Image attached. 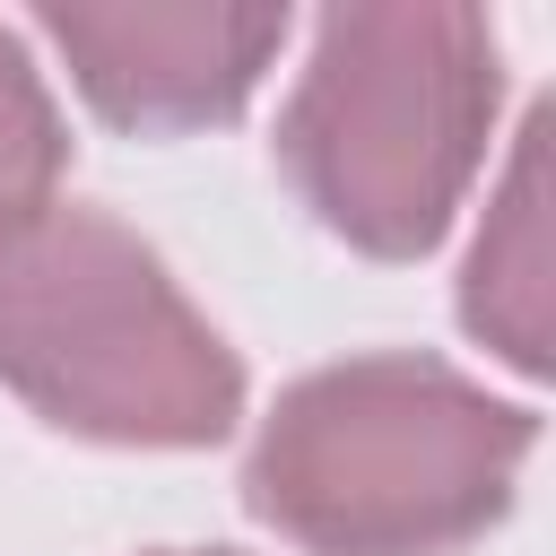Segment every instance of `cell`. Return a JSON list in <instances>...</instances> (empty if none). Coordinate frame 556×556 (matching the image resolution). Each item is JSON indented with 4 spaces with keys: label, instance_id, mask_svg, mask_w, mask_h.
Masks as SVG:
<instances>
[{
    "label": "cell",
    "instance_id": "obj_1",
    "mask_svg": "<svg viewBox=\"0 0 556 556\" xmlns=\"http://www.w3.org/2000/svg\"><path fill=\"white\" fill-rule=\"evenodd\" d=\"M539 417L443 356H348L278 391L243 504L304 556H460L513 513Z\"/></svg>",
    "mask_w": 556,
    "mask_h": 556
},
{
    "label": "cell",
    "instance_id": "obj_2",
    "mask_svg": "<svg viewBox=\"0 0 556 556\" xmlns=\"http://www.w3.org/2000/svg\"><path fill=\"white\" fill-rule=\"evenodd\" d=\"M495 96L504 52L486 9L348 0L313 26V61L278 113V165L339 243L417 261L486 165Z\"/></svg>",
    "mask_w": 556,
    "mask_h": 556
},
{
    "label": "cell",
    "instance_id": "obj_3",
    "mask_svg": "<svg viewBox=\"0 0 556 556\" xmlns=\"http://www.w3.org/2000/svg\"><path fill=\"white\" fill-rule=\"evenodd\" d=\"M0 382L61 434L200 452L243 417V365L122 217L52 200L0 235Z\"/></svg>",
    "mask_w": 556,
    "mask_h": 556
},
{
    "label": "cell",
    "instance_id": "obj_4",
    "mask_svg": "<svg viewBox=\"0 0 556 556\" xmlns=\"http://www.w3.org/2000/svg\"><path fill=\"white\" fill-rule=\"evenodd\" d=\"M61 43L78 96L122 130H200L235 122L261 70L287 43V9H226V0H165V9H35Z\"/></svg>",
    "mask_w": 556,
    "mask_h": 556
},
{
    "label": "cell",
    "instance_id": "obj_5",
    "mask_svg": "<svg viewBox=\"0 0 556 556\" xmlns=\"http://www.w3.org/2000/svg\"><path fill=\"white\" fill-rule=\"evenodd\" d=\"M460 321L521 374H547V104L513 139V174L460 269Z\"/></svg>",
    "mask_w": 556,
    "mask_h": 556
},
{
    "label": "cell",
    "instance_id": "obj_6",
    "mask_svg": "<svg viewBox=\"0 0 556 556\" xmlns=\"http://www.w3.org/2000/svg\"><path fill=\"white\" fill-rule=\"evenodd\" d=\"M61 113H52V87L43 70L26 61V43L0 26V235H17L26 217L52 208V182H61Z\"/></svg>",
    "mask_w": 556,
    "mask_h": 556
},
{
    "label": "cell",
    "instance_id": "obj_7",
    "mask_svg": "<svg viewBox=\"0 0 556 556\" xmlns=\"http://www.w3.org/2000/svg\"><path fill=\"white\" fill-rule=\"evenodd\" d=\"M165 556H235V547H165Z\"/></svg>",
    "mask_w": 556,
    "mask_h": 556
}]
</instances>
